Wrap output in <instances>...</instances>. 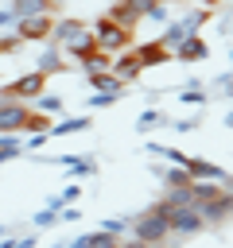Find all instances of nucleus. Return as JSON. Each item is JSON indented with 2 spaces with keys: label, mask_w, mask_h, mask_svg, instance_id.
<instances>
[{
  "label": "nucleus",
  "mask_w": 233,
  "mask_h": 248,
  "mask_svg": "<svg viewBox=\"0 0 233 248\" xmlns=\"http://www.w3.org/2000/svg\"><path fill=\"white\" fill-rule=\"evenodd\" d=\"M62 58H66V54H62V46L47 39V46H43V54L35 58V70H39L43 78H54V74H62V70H66V62H62Z\"/></svg>",
  "instance_id": "0eeeda50"
},
{
  "label": "nucleus",
  "mask_w": 233,
  "mask_h": 248,
  "mask_svg": "<svg viewBox=\"0 0 233 248\" xmlns=\"http://www.w3.org/2000/svg\"><path fill=\"white\" fill-rule=\"evenodd\" d=\"M54 225H58V213L54 209H39L31 217V229H54Z\"/></svg>",
  "instance_id": "473e14b6"
},
{
  "label": "nucleus",
  "mask_w": 233,
  "mask_h": 248,
  "mask_svg": "<svg viewBox=\"0 0 233 248\" xmlns=\"http://www.w3.org/2000/svg\"><path fill=\"white\" fill-rule=\"evenodd\" d=\"M159 182H163L167 190L190 186V170H186V167H171V163H167V167H163V178H159Z\"/></svg>",
  "instance_id": "aec40b11"
},
{
  "label": "nucleus",
  "mask_w": 233,
  "mask_h": 248,
  "mask_svg": "<svg viewBox=\"0 0 233 248\" xmlns=\"http://www.w3.org/2000/svg\"><path fill=\"white\" fill-rule=\"evenodd\" d=\"M148 151H151V155H159V159H167L171 167H183V163H186V155H183L179 147H163V143H155V140L148 143Z\"/></svg>",
  "instance_id": "a878e982"
},
{
  "label": "nucleus",
  "mask_w": 233,
  "mask_h": 248,
  "mask_svg": "<svg viewBox=\"0 0 233 248\" xmlns=\"http://www.w3.org/2000/svg\"><path fill=\"white\" fill-rule=\"evenodd\" d=\"M167 225H171V236H183V240L206 229V225H202V213H198V205H183V209H171Z\"/></svg>",
  "instance_id": "39448f33"
},
{
  "label": "nucleus",
  "mask_w": 233,
  "mask_h": 248,
  "mask_svg": "<svg viewBox=\"0 0 233 248\" xmlns=\"http://www.w3.org/2000/svg\"><path fill=\"white\" fill-rule=\"evenodd\" d=\"M217 4H221V0H202V8H217Z\"/></svg>",
  "instance_id": "de8ad7c7"
},
{
  "label": "nucleus",
  "mask_w": 233,
  "mask_h": 248,
  "mask_svg": "<svg viewBox=\"0 0 233 248\" xmlns=\"http://www.w3.org/2000/svg\"><path fill=\"white\" fill-rule=\"evenodd\" d=\"M229 12H233V0H229Z\"/></svg>",
  "instance_id": "3c124183"
},
{
  "label": "nucleus",
  "mask_w": 233,
  "mask_h": 248,
  "mask_svg": "<svg viewBox=\"0 0 233 248\" xmlns=\"http://www.w3.org/2000/svg\"><path fill=\"white\" fill-rule=\"evenodd\" d=\"M128 225H132V217H105V221H101V232L120 236V232H128Z\"/></svg>",
  "instance_id": "7c9ffc66"
},
{
  "label": "nucleus",
  "mask_w": 233,
  "mask_h": 248,
  "mask_svg": "<svg viewBox=\"0 0 233 248\" xmlns=\"http://www.w3.org/2000/svg\"><path fill=\"white\" fill-rule=\"evenodd\" d=\"M78 194H82V186H66V190H62V194H58V198H62V202H66V205H70V202H74V198H78Z\"/></svg>",
  "instance_id": "a19ab883"
},
{
  "label": "nucleus",
  "mask_w": 233,
  "mask_h": 248,
  "mask_svg": "<svg viewBox=\"0 0 233 248\" xmlns=\"http://www.w3.org/2000/svg\"><path fill=\"white\" fill-rule=\"evenodd\" d=\"M93 46H97V43H93V35H89V27H82V31H78V35H74V39H70V43L62 46V54L78 62V58H85V54H89Z\"/></svg>",
  "instance_id": "dca6fc26"
},
{
  "label": "nucleus",
  "mask_w": 233,
  "mask_h": 248,
  "mask_svg": "<svg viewBox=\"0 0 233 248\" xmlns=\"http://www.w3.org/2000/svg\"><path fill=\"white\" fill-rule=\"evenodd\" d=\"M183 167L190 170V182H221V178H225V170H221L217 163H210V159H194V155H186Z\"/></svg>",
  "instance_id": "1a4fd4ad"
},
{
  "label": "nucleus",
  "mask_w": 233,
  "mask_h": 248,
  "mask_svg": "<svg viewBox=\"0 0 233 248\" xmlns=\"http://www.w3.org/2000/svg\"><path fill=\"white\" fill-rule=\"evenodd\" d=\"M54 248H70V244H66V240H62V244H54Z\"/></svg>",
  "instance_id": "09e8293b"
},
{
  "label": "nucleus",
  "mask_w": 233,
  "mask_h": 248,
  "mask_svg": "<svg viewBox=\"0 0 233 248\" xmlns=\"http://www.w3.org/2000/svg\"><path fill=\"white\" fill-rule=\"evenodd\" d=\"M186 35H190V31H186V27L179 23V19H167V23H163V31L155 35V43H159L163 50H175V46H179V43H183Z\"/></svg>",
  "instance_id": "2eb2a0df"
},
{
  "label": "nucleus",
  "mask_w": 233,
  "mask_h": 248,
  "mask_svg": "<svg viewBox=\"0 0 233 248\" xmlns=\"http://www.w3.org/2000/svg\"><path fill=\"white\" fill-rule=\"evenodd\" d=\"M140 70H144V66H140V58H136V50H132V46H128V50H120V54H113V78H116V81H124V85H128V81H136V78H140Z\"/></svg>",
  "instance_id": "6e6552de"
},
{
  "label": "nucleus",
  "mask_w": 233,
  "mask_h": 248,
  "mask_svg": "<svg viewBox=\"0 0 233 248\" xmlns=\"http://www.w3.org/2000/svg\"><path fill=\"white\" fill-rule=\"evenodd\" d=\"M82 27H85L82 19L66 16V19H54V23H50V35H47V39H50V43H58V46H66V43H70V39H74Z\"/></svg>",
  "instance_id": "ddd939ff"
},
{
  "label": "nucleus",
  "mask_w": 233,
  "mask_h": 248,
  "mask_svg": "<svg viewBox=\"0 0 233 248\" xmlns=\"http://www.w3.org/2000/svg\"><path fill=\"white\" fill-rule=\"evenodd\" d=\"M47 140H50V136H47V132H31V136H27V140H23V151H39V147H43V143H47Z\"/></svg>",
  "instance_id": "e433bc0d"
},
{
  "label": "nucleus",
  "mask_w": 233,
  "mask_h": 248,
  "mask_svg": "<svg viewBox=\"0 0 233 248\" xmlns=\"http://www.w3.org/2000/svg\"><path fill=\"white\" fill-rule=\"evenodd\" d=\"M93 128V116H66V120H58V124H50V136H74V132H89Z\"/></svg>",
  "instance_id": "f3484780"
},
{
  "label": "nucleus",
  "mask_w": 233,
  "mask_h": 248,
  "mask_svg": "<svg viewBox=\"0 0 233 248\" xmlns=\"http://www.w3.org/2000/svg\"><path fill=\"white\" fill-rule=\"evenodd\" d=\"M89 85H93L97 93H120V97H124V81H116L113 70H105V74H89Z\"/></svg>",
  "instance_id": "6ab92c4d"
},
{
  "label": "nucleus",
  "mask_w": 233,
  "mask_h": 248,
  "mask_svg": "<svg viewBox=\"0 0 233 248\" xmlns=\"http://www.w3.org/2000/svg\"><path fill=\"white\" fill-rule=\"evenodd\" d=\"M109 19H113V23H120L124 31H132V27H140V19H136V16H132V12H128V8L120 4V0H116V4L109 8Z\"/></svg>",
  "instance_id": "5701e85b"
},
{
  "label": "nucleus",
  "mask_w": 233,
  "mask_h": 248,
  "mask_svg": "<svg viewBox=\"0 0 233 248\" xmlns=\"http://www.w3.org/2000/svg\"><path fill=\"white\" fill-rule=\"evenodd\" d=\"M229 62H233V46H229Z\"/></svg>",
  "instance_id": "8fccbe9b"
},
{
  "label": "nucleus",
  "mask_w": 233,
  "mask_h": 248,
  "mask_svg": "<svg viewBox=\"0 0 233 248\" xmlns=\"http://www.w3.org/2000/svg\"><path fill=\"white\" fill-rule=\"evenodd\" d=\"M54 8H58V0H8V12L19 19V16H39V12H47V16H54Z\"/></svg>",
  "instance_id": "f8f14e48"
},
{
  "label": "nucleus",
  "mask_w": 233,
  "mask_h": 248,
  "mask_svg": "<svg viewBox=\"0 0 233 248\" xmlns=\"http://www.w3.org/2000/svg\"><path fill=\"white\" fill-rule=\"evenodd\" d=\"M144 19H148V23H159V27H163V23L171 19V12H167V4H163V0H155V4L148 8V16H144Z\"/></svg>",
  "instance_id": "2f4dec72"
},
{
  "label": "nucleus",
  "mask_w": 233,
  "mask_h": 248,
  "mask_svg": "<svg viewBox=\"0 0 233 248\" xmlns=\"http://www.w3.org/2000/svg\"><path fill=\"white\" fill-rule=\"evenodd\" d=\"M66 244H70V248H89V240H85V236H78V240H66Z\"/></svg>",
  "instance_id": "c03bdc74"
},
{
  "label": "nucleus",
  "mask_w": 233,
  "mask_h": 248,
  "mask_svg": "<svg viewBox=\"0 0 233 248\" xmlns=\"http://www.w3.org/2000/svg\"><path fill=\"white\" fill-rule=\"evenodd\" d=\"M171 128H175V132H194L198 120H194V116H183V120H171Z\"/></svg>",
  "instance_id": "58836bf2"
},
{
  "label": "nucleus",
  "mask_w": 233,
  "mask_h": 248,
  "mask_svg": "<svg viewBox=\"0 0 233 248\" xmlns=\"http://www.w3.org/2000/svg\"><path fill=\"white\" fill-rule=\"evenodd\" d=\"M120 4H124V8H128L136 19H144V16H148V8H151L155 0H120Z\"/></svg>",
  "instance_id": "c9c22d12"
},
{
  "label": "nucleus",
  "mask_w": 233,
  "mask_h": 248,
  "mask_svg": "<svg viewBox=\"0 0 233 248\" xmlns=\"http://www.w3.org/2000/svg\"><path fill=\"white\" fill-rule=\"evenodd\" d=\"M12 232H16V225H0V240H4V236H12Z\"/></svg>",
  "instance_id": "a18cd8bd"
},
{
  "label": "nucleus",
  "mask_w": 233,
  "mask_h": 248,
  "mask_svg": "<svg viewBox=\"0 0 233 248\" xmlns=\"http://www.w3.org/2000/svg\"><path fill=\"white\" fill-rule=\"evenodd\" d=\"M179 62H206V54H210V46L202 43V35H186L175 50H171Z\"/></svg>",
  "instance_id": "9d476101"
},
{
  "label": "nucleus",
  "mask_w": 233,
  "mask_h": 248,
  "mask_svg": "<svg viewBox=\"0 0 233 248\" xmlns=\"http://www.w3.org/2000/svg\"><path fill=\"white\" fill-rule=\"evenodd\" d=\"M35 108H39V112H47V116H58V112L66 108V101H62V97H54V93H50V97H47V93H39V97H35Z\"/></svg>",
  "instance_id": "bb28decb"
},
{
  "label": "nucleus",
  "mask_w": 233,
  "mask_h": 248,
  "mask_svg": "<svg viewBox=\"0 0 233 248\" xmlns=\"http://www.w3.org/2000/svg\"><path fill=\"white\" fill-rule=\"evenodd\" d=\"M89 35H93L97 50H109V54H120V50L132 46V31H124L120 23H113L109 16H101V19L89 27Z\"/></svg>",
  "instance_id": "f257e3e1"
},
{
  "label": "nucleus",
  "mask_w": 233,
  "mask_h": 248,
  "mask_svg": "<svg viewBox=\"0 0 233 248\" xmlns=\"http://www.w3.org/2000/svg\"><path fill=\"white\" fill-rule=\"evenodd\" d=\"M163 4H167V0H163Z\"/></svg>",
  "instance_id": "603ef678"
},
{
  "label": "nucleus",
  "mask_w": 233,
  "mask_h": 248,
  "mask_svg": "<svg viewBox=\"0 0 233 248\" xmlns=\"http://www.w3.org/2000/svg\"><path fill=\"white\" fill-rule=\"evenodd\" d=\"M179 101H186V105H198V108H206L210 93L202 89V81H186V85H183V93H179Z\"/></svg>",
  "instance_id": "412c9836"
},
{
  "label": "nucleus",
  "mask_w": 233,
  "mask_h": 248,
  "mask_svg": "<svg viewBox=\"0 0 233 248\" xmlns=\"http://www.w3.org/2000/svg\"><path fill=\"white\" fill-rule=\"evenodd\" d=\"M12 23H16V16H12L8 8H0V27H12Z\"/></svg>",
  "instance_id": "79ce46f5"
},
{
  "label": "nucleus",
  "mask_w": 233,
  "mask_h": 248,
  "mask_svg": "<svg viewBox=\"0 0 233 248\" xmlns=\"http://www.w3.org/2000/svg\"><path fill=\"white\" fill-rule=\"evenodd\" d=\"M85 240H89V248H120V236H113V232H85Z\"/></svg>",
  "instance_id": "c756f323"
},
{
  "label": "nucleus",
  "mask_w": 233,
  "mask_h": 248,
  "mask_svg": "<svg viewBox=\"0 0 233 248\" xmlns=\"http://www.w3.org/2000/svg\"><path fill=\"white\" fill-rule=\"evenodd\" d=\"M50 23H54V16L39 12V16H19L12 27H16V35H19L23 43H43V39L50 35Z\"/></svg>",
  "instance_id": "7ed1b4c3"
},
{
  "label": "nucleus",
  "mask_w": 233,
  "mask_h": 248,
  "mask_svg": "<svg viewBox=\"0 0 233 248\" xmlns=\"http://www.w3.org/2000/svg\"><path fill=\"white\" fill-rule=\"evenodd\" d=\"M217 186H221V190H225V194H233V174H225V178H221V182H217Z\"/></svg>",
  "instance_id": "37998d69"
},
{
  "label": "nucleus",
  "mask_w": 233,
  "mask_h": 248,
  "mask_svg": "<svg viewBox=\"0 0 233 248\" xmlns=\"http://www.w3.org/2000/svg\"><path fill=\"white\" fill-rule=\"evenodd\" d=\"M163 124V112L159 108H144L140 116H136V132H151V128H159Z\"/></svg>",
  "instance_id": "cd10ccee"
},
{
  "label": "nucleus",
  "mask_w": 233,
  "mask_h": 248,
  "mask_svg": "<svg viewBox=\"0 0 233 248\" xmlns=\"http://www.w3.org/2000/svg\"><path fill=\"white\" fill-rule=\"evenodd\" d=\"M23 46V39L16 35V31H8V35H0V54H16Z\"/></svg>",
  "instance_id": "72a5a7b5"
},
{
  "label": "nucleus",
  "mask_w": 233,
  "mask_h": 248,
  "mask_svg": "<svg viewBox=\"0 0 233 248\" xmlns=\"http://www.w3.org/2000/svg\"><path fill=\"white\" fill-rule=\"evenodd\" d=\"M120 101V93H93L89 97V108H109V105H116Z\"/></svg>",
  "instance_id": "f704fd0d"
},
{
  "label": "nucleus",
  "mask_w": 233,
  "mask_h": 248,
  "mask_svg": "<svg viewBox=\"0 0 233 248\" xmlns=\"http://www.w3.org/2000/svg\"><path fill=\"white\" fill-rule=\"evenodd\" d=\"M128 232H132L136 240H144V244H167V236H171V225H167V217H159L155 209H144L140 217H132Z\"/></svg>",
  "instance_id": "f03ea898"
},
{
  "label": "nucleus",
  "mask_w": 233,
  "mask_h": 248,
  "mask_svg": "<svg viewBox=\"0 0 233 248\" xmlns=\"http://www.w3.org/2000/svg\"><path fill=\"white\" fill-rule=\"evenodd\" d=\"M206 19H210V8H190V12H186V16H183V19H179V23H183V27H186V31H190V35H198V31H202V23H206Z\"/></svg>",
  "instance_id": "b1692460"
},
{
  "label": "nucleus",
  "mask_w": 233,
  "mask_h": 248,
  "mask_svg": "<svg viewBox=\"0 0 233 248\" xmlns=\"http://www.w3.org/2000/svg\"><path fill=\"white\" fill-rule=\"evenodd\" d=\"M214 85H217V89H225L221 97H229V101H233V74H221V78H214Z\"/></svg>",
  "instance_id": "4c0bfd02"
},
{
  "label": "nucleus",
  "mask_w": 233,
  "mask_h": 248,
  "mask_svg": "<svg viewBox=\"0 0 233 248\" xmlns=\"http://www.w3.org/2000/svg\"><path fill=\"white\" fill-rule=\"evenodd\" d=\"M78 70H82L85 78H89V74H105V70H113V54H109V50H97V46H93V50H89L85 58H78Z\"/></svg>",
  "instance_id": "4468645a"
},
{
  "label": "nucleus",
  "mask_w": 233,
  "mask_h": 248,
  "mask_svg": "<svg viewBox=\"0 0 233 248\" xmlns=\"http://www.w3.org/2000/svg\"><path fill=\"white\" fill-rule=\"evenodd\" d=\"M16 155H27L19 132H0V163H8V159H16Z\"/></svg>",
  "instance_id": "a211bd4d"
},
{
  "label": "nucleus",
  "mask_w": 233,
  "mask_h": 248,
  "mask_svg": "<svg viewBox=\"0 0 233 248\" xmlns=\"http://www.w3.org/2000/svg\"><path fill=\"white\" fill-rule=\"evenodd\" d=\"M198 213H202V225H225V221H233V194L217 190L210 202L198 205Z\"/></svg>",
  "instance_id": "423d86ee"
},
{
  "label": "nucleus",
  "mask_w": 233,
  "mask_h": 248,
  "mask_svg": "<svg viewBox=\"0 0 233 248\" xmlns=\"http://www.w3.org/2000/svg\"><path fill=\"white\" fill-rule=\"evenodd\" d=\"M19 132H47V136H50V116H47V112H39V108H31Z\"/></svg>",
  "instance_id": "393cba45"
},
{
  "label": "nucleus",
  "mask_w": 233,
  "mask_h": 248,
  "mask_svg": "<svg viewBox=\"0 0 233 248\" xmlns=\"http://www.w3.org/2000/svg\"><path fill=\"white\" fill-rule=\"evenodd\" d=\"M4 93H8L12 101H35L39 93H47V78H43L39 70H31V74H19L12 85H4Z\"/></svg>",
  "instance_id": "20e7f679"
},
{
  "label": "nucleus",
  "mask_w": 233,
  "mask_h": 248,
  "mask_svg": "<svg viewBox=\"0 0 233 248\" xmlns=\"http://www.w3.org/2000/svg\"><path fill=\"white\" fill-rule=\"evenodd\" d=\"M225 128H233V108H229V112H225Z\"/></svg>",
  "instance_id": "49530a36"
},
{
  "label": "nucleus",
  "mask_w": 233,
  "mask_h": 248,
  "mask_svg": "<svg viewBox=\"0 0 233 248\" xmlns=\"http://www.w3.org/2000/svg\"><path fill=\"white\" fill-rule=\"evenodd\" d=\"M217 190H221L217 182H190V198H194V205H202V202H210V198H214Z\"/></svg>",
  "instance_id": "c85d7f7f"
},
{
  "label": "nucleus",
  "mask_w": 233,
  "mask_h": 248,
  "mask_svg": "<svg viewBox=\"0 0 233 248\" xmlns=\"http://www.w3.org/2000/svg\"><path fill=\"white\" fill-rule=\"evenodd\" d=\"M66 170H70L74 178H89V174H97V163H93L89 155H82V159H78V155H70V163H66Z\"/></svg>",
  "instance_id": "4be33fe9"
},
{
  "label": "nucleus",
  "mask_w": 233,
  "mask_h": 248,
  "mask_svg": "<svg viewBox=\"0 0 233 248\" xmlns=\"http://www.w3.org/2000/svg\"><path fill=\"white\" fill-rule=\"evenodd\" d=\"M8 244H12V248H35V232H27V236H8Z\"/></svg>",
  "instance_id": "ea45409f"
},
{
  "label": "nucleus",
  "mask_w": 233,
  "mask_h": 248,
  "mask_svg": "<svg viewBox=\"0 0 233 248\" xmlns=\"http://www.w3.org/2000/svg\"><path fill=\"white\" fill-rule=\"evenodd\" d=\"M136 50V58H140V66L148 70V66H163V62H171V50H163L155 39H148V43H140V46H132Z\"/></svg>",
  "instance_id": "9b49d317"
}]
</instances>
